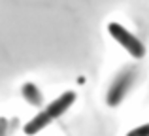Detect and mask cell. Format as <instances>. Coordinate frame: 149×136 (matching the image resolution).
Returning a JSON list of instances; mask_svg holds the SVG:
<instances>
[{
  "instance_id": "1",
  "label": "cell",
  "mask_w": 149,
  "mask_h": 136,
  "mask_svg": "<svg viewBox=\"0 0 149 136\" xmlns=\"http://www.w3.org/2000/svg\"><path fill=\"white\" fill-rule=\"evenodd\" d=\"M108 30H109V34H111V36L115 38V40L119 42V44L123 45L132 57H134V59H142V57L146 55V47H143V44L134 36V34H130L127 29H123L119 23H111V25L108 27Z\"/></svg>"
},
{
  "instance_id": "2",
  "label": "cell",
  "mask_w": 149,
  "mask_h": 136,
  "mask_svg": "<svg viewBox=\"0 0 149 136\" xmlns=\"http://www.w3.org/2000/svg\"><path fill=\"white\" fill-rule=\"evenodd\" d=\"M136 77V70L134 66H128L125 68L123 72L119 74V76L115 77V81L111 83V89L108 91V104L109 106H117V104L121 102V100L125 98V95L128 93V89H130L132 81H134Z\"/></svg>"
},
{
  "instance_id": "3",
  "label": "cell",
  "mask_w": 149,
  "mask_h": 136,
  "mask_svg": "<svg viewBox=\"0 0 149 136\" xmlns=\"http://www.w3.org/2000/svg\"><path fill=\"white\" fill-rule=\"evenodd\" d=\"M74 100H76V93L74 91H66V93H62L58 98H55L53 102L47 106V114H49V117L51 119H55V117H61L62 114H66L68 112V108L74 104Z\"/></svg>"
},
{
  "instance_id": "4",
  "label": "cell",
  "mask_w": 149,
  "mask_h": 136,
  "mask_svg": "<svg viewBox=\"0 0 149 136\" xmlns=\"http://www.w3.org/2000/svg\"><path fill=\"white\" fill-rule=\"evenodd\" d=\"M51 123V117H49V114L47 112H40V114L36 115V117H32L30 119L29 123H26L25 125V134H36V133H40L42 129H45V127H47Z\"/></svg>"
},
{
  "instance_id": "5",
  "label": "cell",
  "mask_w": 149,
  "mask_h": 136,
  "mask_svg": "<svg viewBox=\"0 0 149 136\" xmlns=\"http://www.w3.org/2000/svg\"><path fill=\"white\" fill-rule=\"evenodd\" d=\"M23 96L26 98V102L32 104V106H42L44 104V96H42L40 89L34 83H25L23 85Z\"/></svg>"
},
{
  "instance_id": "6",
  "label": "cell",
  "mask_w": 149,
  "mask_h": 136,
  "mask_svg": "<svg viewBox=\"0 0 149 136\" xmlns=\"http://www.w3.org/2000/svg\"><path fill=\"white\" fill-rule=\"evenodd\" d=\"M127 136H149V123H147V125H142V127L132 129Z\"/></svg>"
},
{
  "instance_id": "7",
  "label": "cell",
  "mask_w": 149,
  "mask_h": 136,
  "mask_svg": "<svg viewBox=\"0 0 149 136\" xmlns=\"http://www.w3.org/2000/svg\"><path fill=\"white\" fill-rule=\"evenodd\" d=\"M8 129H10V123L8 119H0V136H8Z\"/></svg>"
}]
</instances>
